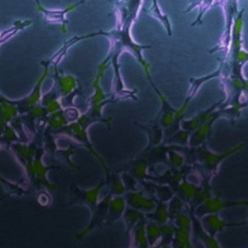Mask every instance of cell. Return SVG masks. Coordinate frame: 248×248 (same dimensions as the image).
I'll use <instances>...</instances> for the list:
<instances>
[{
	"mask_svg": "<svg viewBox=\"0 0 248 248\" xmlns=\"http://www.w3.org/2000/svg\"><path fill=\"white\" fill-rule=\"evenodd\" d=\"M66 11H44L46 19L50 22H62L64 21V14Z\"/></svg>",
	"mask_w": 248,
	"mask_h": 248,
	"instance_id": "6da1fadb",
	"label": "cell"
}]
</instances>
